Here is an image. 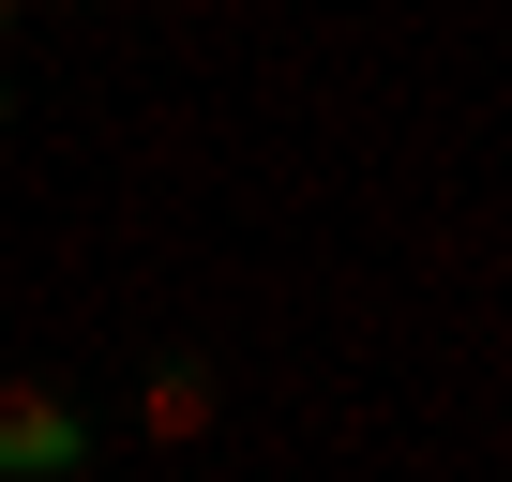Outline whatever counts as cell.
Wrapping results in <instances>:
<instances>
[{
	"mask_svg": "<svg viewBox=\"0 0 512 482\" xmlns=\"http://www.w3.org/2000/svg\"><path fill=\"white\" fill-rule=\"evenodd\" d=\"M91 467V407L61 377H0V482H76Z\"/></svg>",
	"mask_w": 512,
	"mask_h": 482,
	"instance_id": "1",
	"label": "cell"
},
{
	"mask_svg": "<svg viewBox=\"0 0 512 482\" xmlns=\"http://www.w3.org/2000/svg\"><path fill=\"white\" fill-rule=\"evenodd\" d=\"M211 407H226V377H211V362H196V347H166V362H151V377H136V422H151V437H166V452H181V437H211Z\"/></svg>",
	"mask_w": 512,
	"mask_h": 482,
	"instance_id": "2",
	"label": "cell"
},
{
	"mask_svg": "<svg viewBox=\"0 0 512 482\" xmlns=\"http://www.w3.org/2000/svg\"><path fill=\"white\" fill-rule=\"evenodd\" d=\"M31 16H91V0H31Z\"/></svg>",
	"mask_w": 512,
	"mask_h": 482,
	"instance_id": "3",
	"label": "cell"
},
{
	"mask_svg": "<svg viewBox=\"0 0 512 482\" xmlns=\"http://www.w3.org/2000/svg\"><path fill=\"white\" fill-rule=\"evenodd\" d=\"M16 16H31V0H0V31H16Z\"/></svg>",
	"mask_w": 512,
	"mask_h": 482,
	"instance_id": "4",
	"label": "cell"
}]
</instances>
